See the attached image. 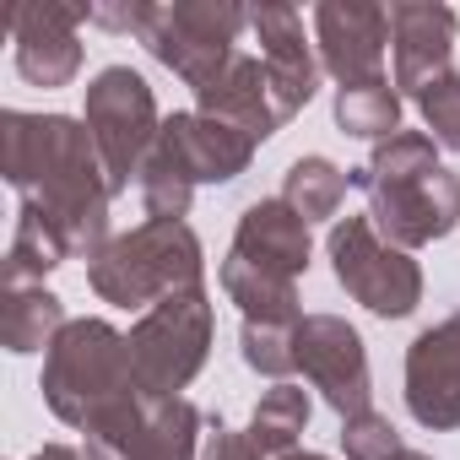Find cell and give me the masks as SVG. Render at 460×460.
Instances as JSON below:
<instances>
[{"instance_id":"5b68a950","label":"cell","mask_w":460,"mask_h":460,"mask_svg":"<svg viewBox=\"0 0 460 460\" xmlns=\"http://www.w3.org/2000/svg\"><path fill=\"white\" fill-rule=\"evenodd\" d=\"M250 28V12L234 0H146L141 44L157 66H168L184 87H206L227 60L239 55V33Z\"/></svg>"},{"instance_id":"6da1fadb","label":"cell","mask_w":460,"mask_h":460,"mask_svg":"<svg viewBox=\"0 0 460 460\" xmlns=\"http://www.w3.org/2000/svg\"><path fill=\"white\" fill-rule=\"evenodd\" d=\"M0 173L6 184L39 206L71 244V255H98L109 244V206L114 184L93 146L87 119L71 114H0Z\"/></svg>"},{"instance_id":"4dcf8cb0","label":"cell","mask_w":460,"mask_h":460,"mask_svg":"<svg viewBox=\"0 0 460 460\" xmlns=\"http://www.w3.org/2000/svg\"><path fill=\"white\" fill-rule=\"evenodd\" d=\"M406 460H433V455H406Z\"/></svg>"},{"instance_id":"e0dca14e","label":"cell","mask_w":460,"mask_h":460,"mask_svg":"<svg viewBox=\"0 0 460 460\" xmlns=\"http://www.w3.org/2000/svg\"><path fill=\"white\" fill-rule=\"evenodd\" d=\"M309 250H314L309 222H304L282 195L244 206V217H239V227H234V255H239V261H250V266H261V271H277V277H293V282L309 271Z\"/></svg>"},{"instance_id":"2e32d148","label":"cell","mask_w":460,"mask_h":460,"mask_svg":"<svg viewBox=\"0 0 460 460\" xmlns=\"http://www.w3.org/2000/svg\"><path fill=\"white\" fill-rule=\"evenodd\" d=\"M195 103H200L206 119H222V125L244 130L255 146H261L266 136L282 130V114H277V98H271L266 66H261V55H244V49H239L234 60H227V66L195 93Z\"/></svg>"},{"instance_id":"8992f818","label":"cell","mask_w":460,"mask_h":460,"mask_svg":"<svg viewBox=\"0 0 460 460\" xmlns=\"http://www.w3.org/2000/svg\"><path fill=\"white\" fill-rule=\"evenodd\" d=\"M211 325H217V309H211L206 288H190V293L146 309L130 325V358H136V379H141L146 401H173L206 368Z\"/></svg>"},{"instance_id":"603a6c76","label":"cell","mask_w":460,"mask_h":460,"mask_svg":"<svg viewBox=\"0 0 460 460\" xmlns=\"http://www.w3.org/2000/svg\"><path fill=\"white\" fill-rule=\"evenodd\" d=\"M336 125H341V136H358V141H390V136H401V93L390 82L341 87Z\"/></svg>"},{"instance_id":"f1b7e54d","label":"cell","mask_w":460,"mask_h":460,"mask_svg":"<svg viewBox=\"0 0 460 460\" xmlns=\"http://www.w3.org/2000/svg\"><path fill=\"white\" fill-rule=\"evenodd\" d=\"M28 460H98L93 449H71V444H44L39 455H28Z\"/></svg>"},{"instance_id":"3957f363","label":"cell","mask_w":460,"mask_h":460,"mask_svg":"<svg viewBox=\"0 0 460 460\" xmlns=\"http://www.w3.org/2000/svg\"><path fill=\"white\" fill-rule=\"evenodd\" d=\"M347 179L368 195V222L379 239L406 255L460 227V179L438 163V146L422 130L379 141L363 168H347Z\"/></svg>"},{"instance_id":"d4e9b609","label":"cell","mask_w":460,"mask_h":460,"mask_svg":"<svg viewBox=\"0 0 460 460\" xmlns=\"http://www.w3.org/2000/svg\"><path fill=\"white\" fill-rule=\"evenodd\" d=\"M239 352H244V363L255 374L288 385V374H298V325H255V320H244Z\"/></svg>"},{"instance_id":"52a82bcc","label":"cell","mask_w":460,"mask_h":460,"mask_svg":"<svg viewBox=\"0 0 460 460\" xmlns=\"http://www.w3.org/2000/svg\"><path fill=\"white\" fill-rule=\"evenodd\" d=\"M87 130H93V146L109 168V184L114 195L130 190V179H141L157 136H163V119H157V98L146 87L141 71L130 66H103L93 82H87Z\"/></svg>"},{"instance_id":"44dd1931","label":"cell","mask_w":460,"mask_h":460,"mask_svg":"<svg viewBox=\"0 0 460 460\" xmlns=\"http://www.w3.org/2000/svg\"><path fill=\"white\" fill-rule=\"evenodd\" d=\"M309 411H314V406H309V395H304L298 385H271V390L261 395L250 428H244L250 449H255L261 460H282V455H293V444H298L304 428H309Z\"/></svg>"},{"instance_id":"5bb4252c","label":"cell","mask_w":460,"mask_h":460,"mask_svg":"<svg viewBox=\"0 0 460 460\" xmlns=\"http://www.w3.org/2000/svg\"><path fill=\"white\" fill-rule=\"evenodd\" d=\"M82 22H87V6H17L12 12V44H17L22 82L71 87L82 71V39H76Z\"/></svg>"},{"instance_id":"7c38bea8","label":"cell","mask_w":460,"mask_h":460,"mask_svg":"<svg viewBox=\"0 0 460 460\" xmlns=\"http://www.w3.org/2000/svg\"><path fill=\"white\" fill-rule=\"evenodd\" d=\"M250 28L261 39V66H266V82H271V98H277V114L282 125L293 114L309 109V98L320 93V55L314 44L304 39V17L293 6H255L250 12Z\"/></svg>"},{"instance_id":"9c48e42d","label":"cell","mask_w":460,"mask_h":460,"mask_svg":"<svg viewBox=\"0 0 460 460\" xmlns=\"http://www.w3.org/2000/svg\"><path fill=\"white\" fill-rule=\"evenodd\" d=\"M298 368L341 422L374 406V374H368L363 336L341 314H304V325H298Z\"/></svg>"},{"instance_id":"277c9868","label":"cell","mask_w":460,"mask_h":460,"mask_svg":"<svg viewBox=\"0 0 460 460\" xmlns=\"http://www.w3.org/2000/svg\"><path fill=\"white\" fill-rule=\"evenodd\" d=\"M206 255L190 222H141L87 261V282L114 309H157L200 288Z\"/></svg>"},{"instance_id":"7a4b0ae2","label":"cell","mask_w":460,"mask_h":460,"mask_svg":"<svg viewBox=\"0 0 460 460\" xmlns=\"http://www.w3.org/2000/svg\"><path fill=\"white\" fill-rule=\"evenodd\" d=\"M39 390L66 428L87 433L93 455L119 449L152 406L141 379H136L130 336H119L109 320H71L55 336V347L44 352Z\"/></svg>"},{"instance_id":"ac0fdd59","label":"cell","mask_w":460,"mask_h":460,"mask_svg":"<svg viewBox=\"0 0 460 460\" xmlns=\"http://www.w3.org/2000/svg\"><path fill=\"white\" fill-rule=\"evenodd\" d=\"M222 293L239 304L244 320L255 325H304V304H298V282L293 277H277V271H261L239 255L222 261Z\"/></svg>"},{"instance_id":"4316f807","label":"cell","mask_w":460,"mask_h":460,"mask_svg":"<svg viewBox=\"0 0 460 460\" xmlns=\"http://www.w3.org/2000/svg\"><path fill=\"white\" fill-rule=\"evenodd\" d=\"M417 109H422V125L433 130V146L460 152V76L449 71L444 82H433V87L417 98Z\"/></svg>"},{"instance_id":"f546056e","label":"cell","mask_w":460,"mask_h":460,"mask_svg":"<svg viewBox=\"0 0 460 460\" xmlns=\"http://www.w3.org/2000/svg\"><path fill=\"white\" fill-rule=\"evenodd\" d=\"M282 460H331V455H309V449H293V455H282Z\"/></svg>"},{"instance_id":"ffe728a7","label":"cell","mask_w":460,"mask_h":460,"mask_svg":"<svg viewBox=\"0 0 460 460\" xmlns=\"http://www.w3.org/2000/svg\"><path fill=\"white\" fill-rule=\"evenodd\" d=\"M71 261L66 234L39 211V206H17V227H12V250H6V288H44V277L55 266Z\"/></svg>"},{"instance_id":"ba28073f","label":"cell","mask_w":460,"mask_h":460,"mask_svg":"<svg viewBox=\"0 0 460 460\" xmlns=\"http://www.w3.org/2000/svg\"><path fill=\"white\" fill-rule=\"evenodd\" d=\"M331 271L347 298L379 320H406L422 304V266L390 239H379L368 217H341L331 227Z\"/></svg>"},{"instance_id":"9a60e30c","label":"cell","mask_w":460,"mask_h":460,"mask_svg":"<svg viewBox=\"0 0 460 460\" xmlns=\"http://www.w3.org/2000/svg\"><path fill=\"white\" fill-rule=\"evenodd\" d=\"M157 146L184 168L190 184H234L255 157V141L244 130L222 125V119H206L200 109L195 114H168Z\"/></svg>"},{"instance_id":"4fadbf2b","label":"cell","mask_w":460,"mask_h":460,"mask_svg":"<svg viewBox=\"0 0 460 460\" xmlns=\"http://www.w3.org/2000/svg\"><path fill=\"white\" fill-rule=\"evenodd\" d=\"M455 12L438 0H395L390 6V49H395V93L422 98L449 76L455 55Z\"/></svg>"},{"instance_id":"8fae6325","label":"cell","mask_w":460,"mask_h":460,"mask_svg":"<svg viewBox=\"0 0 460 460\" xmlns=\"http://www.w3.org/2000/svg\"><path fill=\"white\" fill-rule=\"evenodd\" d=\"M406 411L433 433L460 428V314L428 325L406 347Z\"/></svg>"},{"instance_id":"30bf717a","label":"cell","mask_w":460,"mask_h":460,"mask_svg":"<svg viewBox=\"0 0 460 460\" xmlns=\"http://www.w3.org/2000/svg\"><path fill=\"white\" fill-rule=\"evenodd\" d=\"M385 44H390V12L374 0H320L314 6V49L320 71L341 87L385 82Z\"/></svg>"},{"instance_id":"d6986e66","label":"cell","mask_w":460,"mask_h":460,"mask_svg":"<svg viewBox=\"0 0 460 460\" xmlns=\"http://www.w3.org/2000/svg\"><path fill=\"white\" fill-rule=\"evenodd\" d=\"M66 325H71L66 304L49 288H6L0 293V347L17 352V358L55 347V336Z\"/></svg>"},{"instance_id":"484cf974","label":"cell","mask_w":460,"mask_h":460,"mask_svg":"<svg viewBox=\"0 0 460 460\" xmlns=\"http://www.w3.org/2000/svg\"><path fill=\"white\" fill-rule=\"evenodd\" d=\"M341 449H347V460H406V455H411V449L401 444L395 422H390L385 411H374V406L341 422Z\"/></svg>"},{"instance_id":"cb8c5ba5","label":"cell","mask_w":460,"mask_h":460,"mask_svg":"<svg viewBox=\"0 0 460 460\" xmlns=\"http://www.w3.org/2000/svg\"><path fill=\"white\" fill-rule=\"evenodd\" d=\"M141 206H146V222H184V211H190V200H195V184L184 179V168L163 152V146H152V157H146V168H141Z\"/></svg>"},{"instance_id":"83f0119b","label":"cell","mask_w":460,"mask_h":460,"mask_svg":"<svg viewBox=\"0 0 460 460\" xmlns=\"http://www.w3.org/2000/svg\"><path fill=\"white\" fill-rule=\"evenodd\" d=\"M200 460H261V455L250 449L244 433H234L222 417H206V449H200Z\"/></svg>"},{"instance_id":"7402d4cb","label":"cell","mask_w":460,"mask_h":460,"mask_svg":"<svg viewBox=\"0 0 460 460\" xmlns=\"http://www.w3.org/2000/svg\"><path fill=\"white\" fill-rule=\"evenodd\" d=\"M347 168H336L331 157H298L293 168H288V179H282V200L314 227V222H331L336 211H341V200H347Z\"/></svg>"}]
</instances>
